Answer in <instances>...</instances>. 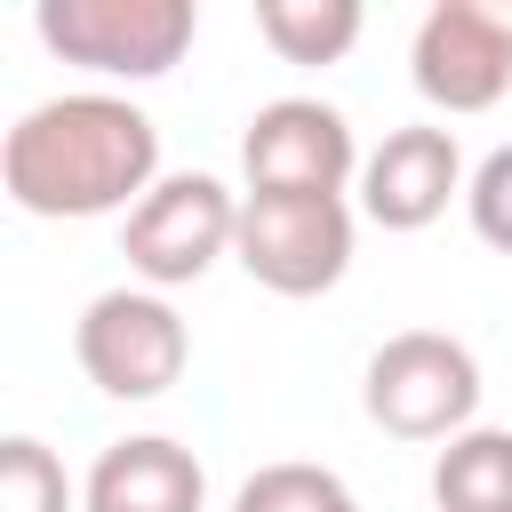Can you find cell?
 Wrapping results in <instances>:
<instances>
[{
	"instance_id": "obj_13",
	"label": "cell",
	"mask_w": 512,
	"mask_h": 512,
	"mask_svg": "<svg viewBox=\"0 0 512 512\" xmlns=\"http://www.w3.org/2000/svg\"><path fill=\"white\" fill-rule=\"evenodd\" d=\"M0 512H80V488L48 440H32V432L0 440Z\"/></svg>"
},
{
	"instance_id": "obj_14",
	"label": "cell",
	"mask_w": 512,
	"mask_h": 512,
	"mask_svg": "<svg viewBox=\"0 0 512 512\" xmlns=\"http://www.w3.org/2000/svg\"><path fill=\"white\" fill-rule=\"evenodd\" d=\"M336 496H352V488L328 464H264V472L240 480L232 512H328Z\"/></svg>"
},
{
	"instance_id": "obj_8",
	"label": "cell",
	"mask_w": 512,
	"mask_h": 512,
	"mask_svg": "<svg viewBox=\"0 0 512 512\" xmlns=\"http://www.w3.org/2000/svg\"><path fill=\"white\" fill-rule=\"evenodd\" d=\"M240 168H248V192H344L360 176V144L336 104L272 96L240 136Z\"/></svg>"
},
{
	"instance_id": "obj_9",
	"label": "cell",
	"mask_w": 512,
	"mask_h": 512,
	"mask_svg": "<svg viewBox=\"0 0 512 512\" xmlns=\"http://www.w3.org/2000/svg\"><path fill=\"white\" fill-rule=\"evenodd\" d=\"M464 152L448 128H392L368 160H360V216L384 232H424L432 216H448V200L464 192Z\"/></svg>"
},
{
	"instance_id": "obj_7",
	"label": "cell",
	"mask_w": 512,
	"mask_h": 512,
	"mask_svg": "<svg viewBox=\"0 0 512 512\" xmlns=\"http://www.w3.org/2000/svg\"><path fill=\"white\" fill-rule=\"evenodd\" d=\"M408 72L432 112H488L512 88V0H432Z\"/></svg>"
},
{
	"instance_id": "obj_15",
	"label": "cell",
	"mask_w": 512,
	"mask_h": 512,
	"mask_svg": "<svg viewBox=\"0 0 512 512\" xmlns=\"http://www.w3.org/2000/svg\"><path fill=\"white\" fill-rule=\"evenodd\" d=\"M464 208H472V232H480L488 248H504V256H512V144H496V152L472 168Z\"/></svg>"
},
{
	"instance_id": "obj_2",
	"label": "cell",
	"mask_w": 512,
	"mask_h": 512,
	"mask_svg": "<svg viewBox=\"0 0 512 512\" xmlns=\"http://www.w3.org/2000/svg\"><path fill=\"white\" fill-rule=\"evenodd\" d=\"M360 408L392 440H456L472 432V408H480V360L448 328H400L368 352Z\"/></svg>"
},
{
	"instance_id": "obj_16",
	"label": "cell",
	"mask_w": 512,
	"mask_h": 512,
	"mask_svg": "<svg viewBox=\"0 0 512 512\" xmlns=\"http://www.w3.org/2000/svg\"><path fill=\"white\" fill-rule=\"evenodd\" d=\"M328 512H360V504H352V496H336V504H328Z\"/></svg>"
},
{
	"instance_id": "obj_12",
	"label": "cell",
	"mask_w": 512,
	"mask_h": 512,
	"mask_svg": "<svg viewBox=\"0 0 512 512\" xmlns=\"http://www.w3.org/2000/svg\"><path fill=\"white\" fill-rule=\"evenodd\" d=\"M360 24V0H256V32L280 64H336Z\"/></svg>"
},
{
	"instance_id": "obj_10",
	"label": "cell",
	"mask_w": 512,
	"mask_h": 512,
	"mask_svg": "<svg viewBox=\"0 0 512 512\" xmlns=\"http://www.w3.org/2000/svg\"><path fill=\"white\" fill-rule=\"evenodd\" d=\"M200 504H208V472L168 432L112 440L80 480V512H200Z\"/></svg>"
},
{
	"instance_id": "obj_3",
	"label": "cell",
	"mask_w": 512,
	"mask_h": 512,
	"mask_svg": "<svg viewBox=\"0 0 512 512\" xmlns=\"http://www.w3.org/2000/svg\"><path fill=\"white\" fill-rule=\"evenodd\" d=\"M32 32L48 56L88 64L104 80H160L192 48L200 8L192 0H40Z\"/></svg>"
},
{
	"instance_id": "obj_6",
	"label": "cell",
	"mask_w": 512,
	"mask_h": 512,
	"mask_svg": "<svg viewBox=\"0 0 512 512\" xmlns=\"http://www.w3.org/2000/svg\"><path fill=\"white\" fill-rule=\"evenodd\" d=\"M72 352L104 400H160L192 360V328L160 288H104V296H88Z\"/></svg>"
},
{
	"instance_id": "obj_11",
	"label": "cell",
	"mask_w": 512,
	"mask_h": 512,
	"mask_svg": "<svg viewBox=\"0 0 512 512\" xmlns=\"http://www.w3.org/2000/svg\"><path fill=\"white\" fill-rule=\"evenodd\" d=\"M432 504L440 512H512V432L472 424L432 456Z\"/></svg>"
},
{
	"instance_id": "obj_4",
	"label": "cell",
	"mask_w": 512,
	"mask_h": 512,
	"mask_svg": "<svg viewBox=\"0 0 512 512\" xmlns=\"http://www.w3.org/2000/svg\"><path fill=\"white\" fill-rule=\"evenodd\" d=\"M240 272L272 296H328L352 264L344 192H240Z\"/></svg>"
},
{
	"instance_id": "obj_5",
	"label": "cell",
	"mask_w": 512,
	"mask_h": 512,
	"mask_svg": "<svg viewBox=\"0 0 512 512\" xmlns=\"http://www.w3.org/2000/svg\"><path fill=\"white\" fill-rule=\"evenodd\" d=\"M232 240H240V192H224L208 168H176V176H160L136 208H128V224H120V256H128V272L144 280V288H192L216 256H232Z\"/></svg>"
},
{
	"instance_id": "obj_1",
	"label": "cell",
	"mask_w": 512,
	"mask_h": 512,
	"mask_svg": "<svg viewBox=\"0 0 512 512\" xmlns=\"http://www.w3.org/2000/svg\"><path fill=\"white\" fill-rule=\"evenodd\" d=\"M0 184L24 216H56V224L120 216L160 184V128H152V112H136L128 96H104V88L48 96L8 128Z\"/></svg>"
}]
</instances>
